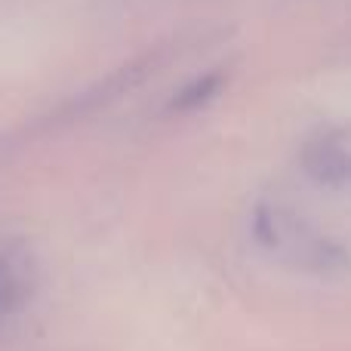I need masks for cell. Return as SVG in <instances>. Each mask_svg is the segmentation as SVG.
I'll return each instance as SVG.
<instances>
[{
    "instance_id": "obj_1",
    "label": "cell",
    "mask_w": 351,
    "mask_h": 351,
    "mask_svg": "<svg viewBox=\"0 0 351 351\" xmlns=\"http://www.w3.org/2000/svg\"><path fill=\"white\" fill-rule=\"evenodd\" d=\"M253 237L268 256L305 274H339L348 268V253L339 241L284 204H259L250 219Z\"/></svg>"
},
{
    "instance_id": "obj_2",
    "label": "cell",
    "mask_w": 351,
    "mask_h": 351,
    "mask_svg": "<svg viewBox=\"0 0 351 351\" xmlns=\"http://www.w3.org/2000/svg\"><path fill=\"white\" fill-rule=\"evenodd\" d=\"M302 167L324 185H351V123L311 136L302 148Z\"/></svg>"
},
{
    "instance_id": "obj_3",
    "label": "cell",
    "mask_w": 351,
    "mask_h": 351,
    "mask_svg": "<svg viewBox=\"0 0 351 351\" xmlns=\"http://www.w3.org/2000/svg\"><path fill=\"white\" fill-rule=\"evenodd\" d=\"M31 284H34V268L28 250L16 243H0V321L22 308Z\"/></svg>"
},
{
    "instance_id": "obj_4",
    "label": "cell",
    "mask_w": 351,
    "mask_h": 351,
    "mask_svg": "<svg viewBox=\"0 0 351 351\" xmlns=\"http://www.w3.org/2000/svg\"><path fill=\"white\" fill-rule=\"evenodd\" d=\"M219 84H222V77H219V74H206V77L191 80V84H188L185 90H182L179 96L173 99V108H179V111L200 108V105H204V102H210V99L216 96Z\"/></svg>"
}]
</instances>
